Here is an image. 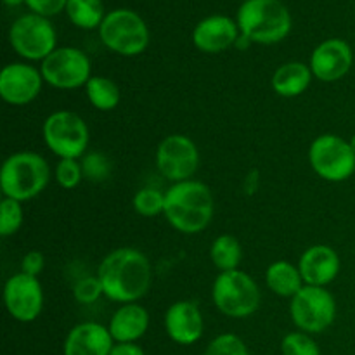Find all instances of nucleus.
Listing matches in <instances>:
<instances>
[{
	"label": "nucleus",
	"mask_w": 355,
	"mask_h": 355,
	"mask_svg": "<svg viewBox=\"0 0 355 355\" xmlns=\"http://www.w3.org/2000/svg\"><path fill=\"white\" fill-rule=\"evenodd\" d=\"M83 179L82 163L78 159L64 158L55 165V180L62 189H75Z\"/></svg>",
	"instance_id": "obj_31"
},
{
	"label": "nucleus",
	"mask_w": 355,
	"mask_h": 355,
	"mask_svg": "<svg viewBox=\"0 0 355 355\" xmlns=\"http://www.w3.org/2000/svg\"><path fill=\"white\" fill-rule=\"evenodd\" d=\"M205 355H250V350L239 336L225 333L211 340Z\"/></svg>",
	"instance_id": "obj_30"
},
{
	"label": "nucleus",
	"mask_w": 355,
	"mask_h": 355,
	"mask_svg": "<svg viewBox=\"0 0 355 355\" xmlns=\"http://www.w3.org/2000/svg\"><path fill=\"white\" fill-rule=\"evenodd\" d=\"M352 47L342 38H328L314 49L309 66L315 78L331 83L343 78L352 68Z\"/></svg>",
	"instance_id": "obj_15"
},
{
	"label": "nucleus",
	"mask_w": 355,
	"mask_h": 355,
	"mask_svg": "<svg viewBox=\"0 0 355 355\" xmlns=\"http://www.w3.org/2000/svg\"><path fill=\"white\" fill-rule=\"evenodd\" d=\"M241 245H239L234 236L222 234L211 243L210 259L220 272L238 269L239 262H241Z\"/></svg>",
	"instance_id": "obj_25"
},
{
	"label": "nucleus",
	"mask_w": 355,
	"mask_h": 355,
	"mask_svg": "<svg viewBox=\"0 0 355 355\" xmlns=\"http://www.w3.org/2000/svg\"><path fill=\"white\" fill-rule=\"evenodd\" d=\"M149 328V314L142 305L123 304L111 318L110 329L114 343H134Z\"/></svg>",
	"instance_id": "obj_20"
},
{
	"label": "nucleus",
	"mask_w": 355,
	"mask_h": 355,
	"mask_svg": "<svg viewBox=\"0 0 355 355\" xmlns=\"http://www.w3.org/2000/svg\"><path fill=\"white\" fill-rule=\"evenodd\" d=\"M298 270L305 284L324 288L338 276L340 257L331 246L314 245L302 253Z\"/></svg>",
	"instance_id": "obj_18"
},
{
	"label": "nucleus",
	"mask_w": 355,
	"mask_h": 355,
	"mask_svg": "<svg viewBox=\"0 0 355 355\" xmlns=\"http://www.w3.org/2000/svg\"><path fill=\"white\" fill-rule=\"evenodd\" d=\"M239 35H241V31H239L238 23L232 17L215 14V16L205 17L194 26L193 44L201 52L217 54V52L232 47Z\"/></svg>",
	"instance_id": "obj_17"
},
{
	"label": "nucleus",
	"mask_w": 355,
	"mask_h": 355,
	"mask_svg": "<svg viewBox=\"0 0 355 355\" xmlns=\"http://www.w3.org/2000/svg\"><path fill=\"white\" fill-rule=\"evenodd\" d=\"M312 170L328 182H343L355 173V153L349 141L333 134L319 135L309 149Z\"/></svg>",
	"instance_id": "obj_9"
},
{
	"label": "nucleus",
	"mask_w": 355,
	"mask_h": 355,
	"mask_svg": "<svg viewBox=\"0 0 355 355\" xmlns=\"http://www.w3.org/2000/svg\"><path fill=\"white\" fill-rule=\"evenodd\" d=\"M45 259L40 252H28L21 260V272L28 274V276L38 277L44 270Z\"/></svg>",
	"instance_id": "obj_34"
},
{
	"label": "nucleus",
	"mask_w": 355,
	"mask_h": 355,
	"mask_svg": "<svg viewBox=\"0 0 355 355\" xmlns=\"http://www.w3.org/2000/svg\"><path fill=\"white\" fill-rule=\"evenodd\" d=\"M9 44L23 59L44 61L58 49V33L49 17L33 12L23 14L10 24Z\"/></svg>",
	"instance_id": "obj_8"
},
{
	"label": "nucleus",
	"mask_w": 355,
	"mask_h": 355,
	"mask_svg": "<svg viewBox=\"0 0 355 355\" xmlns=\"http://www.w3.org/2000/svg\"><path fill=\"white\" fill-rule=\"evenodd\" d=\"M90 59L76 47H58L42 61L44 82L61 90L78 89L87 85L90 76Z\"/></svg>",
	"instance_id": "obj_11"
},
{
	"label": "nucleus",
	"mask_w": 355,
	"mask_h": 355,
	"mask_svg": "<svg viewBox=\"0 0 355 355\" xmlns=\"http://www.w3.org/2000/svg\"><path fill=\"white\" fill-rule=\"evenodd\" d=\"M45 146L61 159H78L89 146V127L73 111H55L49 114L42 127Z\"/></svg>",
	"instance_id": "obj_7"
},
{
	"label": "nucleus",
	"mask_w": 355,
	"mask_h": 355,
	"mask_svg": "<svg viewBox=\"0 0 355 355\" xmlns=\"http://www.w3.org/2000/svg\"><path fill=\"white\" fill-rule=\"evenodd\" d=\"M97 277L104 297L120 304H135L151 288L153 267L139 250L118 248L104 257Z\"/></svg>",
	"instance_id": "obj_1"
},
{
	"label": "nucleus",
	"mask_w": 355,
	"mask_h": 355,
	"mask_svg": "<svg viewBox=\"0 0 355 355\" xmlns=\"http://www.w3.org/2000/svg\"><path fill=\"white\" fill-rule=\"evenodd\" d=\"M3 304L16 321H35L44 309V290L38 277L24 272L10 276L3 286Z\"/></svg>",
	"instance_id": "obj_13"
},
{
	"label": "nucleus",
	"mask_w": 355,
	"mask_h": 355,
	"mask_svg": "<svg viewBox=\"0 0 355 355\" xmlns=\"http://www.w3.org/2000/svg\"><path fill=\"white\" fill-rule=\"evenodd\" d=\"M101 42L125 58L142 54L149 45V28L135 10L114 9L99 26Z\"/></svg>",
	"instance_id": "obj_5"
},
{
	"label": "nucleus",
	"mask_w": 355,
	"mask_h": 355,
	"mask_svg": "<svg viewBox=\"0 0 355 355\" xmlns=\"http://www.w3.org/2000/svg\"><path fill=\"white\" fill-rule=\"evenodd\" d=\"M42 83L40 69L26 62H10L0 73V96L7 104L24 106L37 99Z\"/></svg>",
	"instance_id": "obj_14"
},
{
	"label": "nucleus",
	"mask_w": 355,
	"mask_h": 355,
	"mask_svg": "<svg viewBox=\"0 0 355 355\" xmlns=\"http://www.w3.org/2000/svg\"><path fill=\"white\" fill-rule=\"evenodd\" d=\"M203 314L196 302L180 300L168 307L165 314V331L179 345H193L203 336Z\"/></svg>",
	"instance_id": "obj_16"
},
{
	"label": "nucleus",
	"mask_w": 355,
	"mask_h": 355,
	"mask_svg": "<svg viewBox=\"0 0 355 355\" xmlns=\"http://www.w3.org/2000/svg\"><path fill=\"white\" fill-rule=\"evenodd\" d=\"M283 355H321L319 345L309 336V333H288L281 343Z\"/></svg>",
	"instance_id": "obj_28"
},
{
	"label": "nucleus",
	"mask_w": 355,
	"mask_h": 355,
	"mask_svg": "<svg viewBox=\"0 0 355 355\" xmlns=\"http://www.w3.org/2000/svg\"><path fill=\"white\" fill-rule=\"evenodd\" d=\"M73 293L80 304H94L101 295H104V291L99 277H83L76 283Z\"/></svg>",
	"instance_id": "obj_32"
},
{
	"label": "nucleus",
	"mask_w": 355,
	"mask_h": 355,
	"mask_svg": "<svg viewBox=\"0 0 355 355\" xmlns=\"http://www.w3.org/2000/svg\"><path fill=\"white\" fill-rule=\"evenodd\" d=\"M132 205H134V210L142 217H156L163 214V208H165V193L155 187H144L135 193Z\"/></svg>",
	"instance_id": "obj_26"
},
{
	"label": "nucleus",
	"mask_w": 355,
	"mask_h": 355,
	"mask_svg": "<svg viewBox=\"0 0 355 355\" xmlns=\"http://www.w3.org/2000/svg\"><path fill=\"white\" fill-rule=\"evenodd\" d=\"M163 215L182 234L205 231L214 217V196L207 184L184 180L170 186L165 193Z\"/></svg>",
	"instance_id": "obj_2"
},
{
	"label": "nucleus",
	"mask_w": 355,
	"mask_h": 355,
	"mask_svg": "<svg viewBox=\"0 0 355 355\" xmlns=\"http://www.w3.org/2000/svg\"><path fill=\"white\" fill-rule=\"evenodd\" d=\"M23 224V207L19 201L3 198L0 203V234L3 238L16 234Z\"/></svg>",
	"instance_id": "obj_27"
},
{
	"label": "nucleus",
	"mask_w": 355,
	"mask_h": 355,
	"mask_svg": "<svg viewBox=\"0 0 355 355\" xmlns=\"http://www.w3.org/2000/svg\"><path fill=\"white\" fill-rule=\"evenodd\" d=\"M51 180V168L38 153L19 151L10 155L0 170L3 198L19 203L37 198Z\"/></svg>",
	"instance_id": "obj_4"
},
{
	"label": "nucleus",
	"mask_w": 355,
	"mask_h": 355,
	"mask_svg": "<svg viewBox=\"0 0 355 355\" xmlns=\"http://www.w3.org/2000/svg\"><path fill=\"white\" fill-rule=\"evenodd\" d=\"M2 2L9 7H17V6H23V3H26V0H2Z\"/></svg>",
	"instance_id": "obj_36"
},
{
	"label": "nucleus",
	"mask_w": 355,
	"mask_h": 355,
	"mask_svg": "<svg viewBox=\"0 0 355 355\" xmlns=\"http://www.w3.org/2000/svg\"><path fill=\"white\" fill-rule=\"evenodd\" d=\"M110 355H146L137 343H114Z\"/></svg>",
	"instance_id": "obj_35"
},
{
	"label": "nucleus",
	"mask_w": 355,
	"mask_h": 355,
	"mask_svg": "<svg viewBox=\"0 0 355 355\" xmlns=\"http://www.w3.org/2000/svg\"><path fill=\"white\" fill-rule=\"evenodd\" d=\"M266 283L272 293L286 298H293L305 286L298 267L291 266L286 260H279L267 267Z\"/></svg>",
	"instance_id": "obj_22"
},
{
	"label": "nucleus",
	"mask_w": 355,
	"mask_h": 355,
	"mask_svg": "<svg viewBox=\"0 0 355 355\" xmlns=\"http://www.w3.org/2000/svg\"><path fill=\"white\" fill-rule=\"evenodd\" d=\"M66 14L68 19L82 30L99 28L106 17L103 0H68Z\"/></svg>",
	"instance_id": "obj_23"
},
{
	"label": "nucleus",
	"mask_w": 355,
	"mask_h": 355,
	"mask_svg": "<svg viewBox=\"0 0 355 355\" xmlns=\"http://www.w3.org/2000/svg\"><path fill=\"white\" fill-rule=\"evenodd\" d=\"M200 165L196 144L187 135L172 134L163 139L156 149V166L165 179L175 182L191 180Z\"/></svg>",
	"instance_id": "obj_12"
},
{
	"label": "nucleus",
	"mask_w": 355,
	"mask_h": 355,
	"mask_svg": "<svg viewBox=\"0 0 355 355\" xmlns=\"http://www.w3.org/2000/svg\"><path fill=\"white\" fill-rule=\"evenodd\" d=\"M66 3H68V0H26L28 9L33 14L44 17L55 16V14L66 10Z\"/></svg>",
	"instance_id": "obj_33"
},
{
	"label": "nucleus",
	"mask_w": 355,
	"mask_h": 355,
	"mask_svg": "<svg viewBox=\"0 0 355 355\" xmlns=\"http://www.w3.org/2000/svg\"><path fill=\"white\" fill-rule=\"evenodd\" d=\"M239 31L252 44L272 45L291 31V14L281 0H245L236 16Z\"/></svg>",
	"instance_id": "obj_3"
},
{
	"label": "nucleus",
	"mask_w": 355,
	"mask_h": 355,
	"mask_svg": "<svg viewBox=\"0 0 355 355\" xmlns=\"http://www.w3.org/2000/svg\"><path fill=\"white\" fill-rule=\"evenodd\" d=\"M215 307L227 318L243 319L252 315L260 305L259 284L245 270L220 272L211 288Z\"/></svg>",
	"instance_id": "obj_6"
},
{
	"label": "nucleus",
	"mask_w": 355,
	"mask_h": 355,
	"mask_svg": "<svg viewBox=\"0 0 355 355\" xmlns=\"http://www.w3.org/2000/svg\"><path fill=\"white\" fill-rule=\"evenodd\" d=\"M350 146H352V149H354V153H355V134L352 135V137H350Z\"/></svg>",
	"instance_id": "obj_37"
},
{
	"label": "nucleus",
	"mask_w": 355,
	"mask_h": 355,
	"mask_svg": "<svg viewBox=\"0 0 355 355\" xmlns=\"http://www.w3.org/2000/svg\"><path fill=\"white\" fill-rule=\"evenodd\" d=\"M311 66L304 64L300 61L284 62L274 71L272 89L281 97H297L309 89L312 82Z\"/></svg>",
	"instance_id": "obj_21"
},
{
	"label": "nucleus",
	"mask_w": 355,
	"mask_h": 355,
	"mask_svg": "<svg viewBox=\"0 0 355 355\" xmlns=\"http://www.w3.org/2000/svg\"><path fill=\"white\" fill-rule=\"evenodd\" d=\"M89 103L99 111H111L120 104V89L107 76H92L85 85Z\"/></svg>",
	"instance_id": "obj_24"
},
{
	"label": "nucleus",
	"mask_w": 355,
	"mask_h": 355,
	"mask_svg": "<svg viewBox=\"0 0 355 355\" xmlns=\"http://www.w3.org/2000/svg\"><path fill=\"white\" fill-rule=\"evenodd\" d=\"M114 345L110 329L97 322H82L68 333L62 347L64 355H110Z\"/></svg>",
	"instance_id": "obj_19"
},
{
	"label": "nucleus",
	"mask_w": 355,
	"mask_h": 355,
	"mask_svg": "<svg viewBox=\"0 0 355 355\" xmlns=\"http://www.w3.org/2000/svg\"><path fill=\"white\" fill-rule=\"evenodd\" d=\"M83 177L90 182H103L111 173V162L103 153H90L82 159Z\"/></svg>",
	"instance_id": "obj_29"
},
{
	"label": "nucleus",
	"mask_w": 355,
	"mask_h": 355,
	"mask_svg": "<svg viewBox=\"0 0 355 355\" xmlns=\"http://www.w3.org/2000/svg\"><path fill=\"white\" fill-rule=\"evenodd\" d=\"M295 326L304 333H322L335 322L336 304L326 288L305 284L290 304Z\"/></svg>",
	"instance_id": "obj_10"
}]
</instances>
